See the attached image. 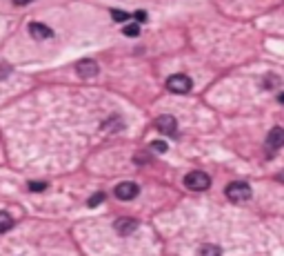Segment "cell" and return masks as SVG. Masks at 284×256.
Returning a JSON list of instances; mask_svg holds the SVG:
<instances>
[{
    "label": "cell",
    "mask_w": 284,
    "mask_h": 256,
    "mask_svg": "<svg viewBox=\"0 0 284 256\" xmlns=\"http://www.w3.org/2000/svg\"><path fill=\"white\" fill-rule=\"evenodd\" d=\"M224 194H226V198H229L231 203H246L251 198V187L246 185L244 181H233V183H229L224 189Z\"/></svg>",
    "instance_id": "1"
},
{
    "label": "cell",
    "mask_w": 284,
    "mask_h": 256,
    "mask_svg": "<svg viewBox=\"0 0 284 256\" xmlns=\"http://www.w3.org/2000/svg\"><path fill=\"white\" fill-rule=\"evenodd\" d=\"M184 187L191 189V192H204V189L211 187V178H209V174H204L200 170L189 172L184 176Z\"/></svg>",
    "instance_id": "2"
},
{
    "label": "cell",
    "mask_w": 284,
    "mask_h": 256,
    "mask_svg": "<svg viewBox=\"0 0 284 256\" xmlns=\"http://www.w3.org/2000/svg\"><path fill=\"white\" fill-rule=\"evenodd\" d=\"M191 87H193V80L184 74H173L167 78V89L171 94H189Z\"/></svg>",
    "instance_id": "3"
},
{
    "label": "cell",
    "mask_w": 284,
    "mask_h": 256,
    "mask_svg": "<svg viewBox=\"0 0 284 256\" xmlns=\"http://www.w3.org/2000/svg\"><path fill=\"white\" fill-rule=\"evenodd\" d=\"M156 127H158L160 134H164V136H175L178 134V120H175L173 116H169V114L160 116V118L156 120Z\"/></svg>",
    "instance_id": "4"
},
{
    "label": "cell",
    "mask_w": 284,
    "mask_h": 256,
    "mask_svg": "<svg viewBox=\"0 0 284 256\" xmlns=\"http://www.w3.org/2000/svg\"><path fill=\"white\" fill-rule=\"evenodd\" d=\"M138 192H140V187L131 181H125L116 187V196L120 198V201H133V198L138 196Z\"/></svg>",
    "instance_id": "5"
},
{
    "label": "cell",
    "mask_w": 284,
    "mask_h": 256,
    "mask_svg": "<svg viewBox=\"0 0 284 256\" xmlns=\"http://www.w3.org/2000/svg\"><path fill=\"white\" fill-rule=\"evenodd\" d=\"M280 147H284V130L282 127H273L266 136V150L275 152V150H280Z\"/></svg>",
    "instance_id": "6"
},
{
    "label": "cell",
    "mask_w": 284,
    "mask_h": 256,
    "mask_svg": "<svg viewBox=\"0 0 284 256\" xmlns=\"http://www.w3.org/2000/svg\"><path fill=\"white\" fill-rule=\"evenodd\" d=\"M76 71H78L80 78H94V76H98L100 67H98L96 60H80V63L76 65Z\"/></svg>",
    "instance_id": "7"
},
{
    "label": "cell",
    "mask_w": 284,
    "mask_h": 256,
    "mask_svg": "<svg viewBox=\"0 0 284 256\" xmlns=\"http://www.w3.org/2000/svg\"><path fill=\"white\" fill-rule=\"evenodd\" d=\"M113 227H116V232L120 234V236H129V234H133L138 229V221L136 218H118V221L113 223Z\"/></svg>",
    "instance_id": "8"
},
{
    "label": "cell",
    "mask_w": 284,
    "mask_h": 256,
    "mask_svg": "<svg viewBox=\"0 0 284 256\" xmlns=\"http://www.w3.org/2000/svg\"><path fill=\"white\" fill-rule=\"evenodd\" d=\"M29 34H32L36 40H49V38H54V29L47 27V25H43V23H32V25H29Z\"/></svg>",
    "instance_id": "9"
},
{
    "label": "cell",
    "mask_w": 284,
    "mask_h": 256,
    "mask_svg": "<svg viewBox=\"0 0 284 256\" xmlns=\"http://www.w3.org/2000/svg\"><path fill=\"white\" fill-rule=\"evenodd\" d=\"M14 227V218H12V214H7V212H0V234H5V232H9V229Z\"/></svg>",
    "instance_id": "10"
},
{
    "label": "cell",
    "mask_w": 284,
    "mask_h": 256,
    "mask_svg": "<svg viewBox=\"0 0 284 256\" xmlns=\"http://www.w3.org/2000/svg\"><path fill=\"white\" fill-rule=\"evenodd\" d=\"M200 256H222V249L218 247V245H213V243H206L200 247Z\"/></svg>",
    "instance_id": "11"
},
{
    "label": "cell",
    "mask_w": 284,
    "mask_h": 256,
    "mask_svg": "<svg viewBox=\"0 0 284 256\" xmlns=\"http://www.w3.org/2000/svg\"><path fill=\"white\" fill-rule=\"evenodd\" d=\"M122 127H125V122L118 118V116H113V118H109V120L105 122V125H102V130L109 132V130H122Z\"/></svg>",
    "instance_id": "12"
},
{
    "label": "cell",
    "mask_w": 284,
    "mask_h": 256,
    "mask_svg": "<svg viewBox=\"0 0 284 256\" xmlns=\"http://www.w3.org/2000/svg\"><path fill=\"white\" fill-rule=\"evenodd\" d=\"M122 34H125L127 38H138V36H140V27H138L136 23H133V25H125Z\"/></svg>",
    "instance_id": "13"
},
{
    "label": "cell",
    "mask_w": 284,
    "mask_h": 256,
    "mask_svg": "<svg viewBox=\"0 0 284 256\" xmlns=\"http://www.w3.org/2000/svg\"><path fill=\"white\" fill-rule=\"evenodd\" d=\"M111 18L116 20V23H127V20H129V14L122 12V9H111Z\"/></svg>",
    "instance_id": "14"
},
{
    "label": "cell",
    "mask_w": 284,
    "mask_h": 256,
    "mask_svg": "<svg viewBox=\"0 0 284 256\" xmlns=\"http://www.w3.org/2000/svg\"><path fill=\"white\" fill-rule=\"evenodd\" d=\"M105 198H107V194H105V192H96L94 196L89 198V207H98V205L105 201Z\"/></svg>",
    "instance_id": "15"
},
{
    "label": "cell",
    "mask_w": 284,
    "mask_h": 256,
    "mask_svg": "<svg viewBox=\"0 0 284 256\" xmlns=\"http://www.w3.org/2000/svg\"><path fill=\"white\" fill-rule=\"evenodd\" d=\"M277 83H280V80H277V76H273V74H268L266 78H264V87H266V89H273V87H277Z\"/></svg>",
    "instance_id": "16"
},
{
    "label": "cell",
    "mask_w": 284,
    "mask_h": 256,
    "mask_svg": "<svg viewBox=\"0 0 284 256\" xmlns=\"http://www.w3.org/2000/svg\"><path fill=\"white\" fill-rule=\"evenodd\" d=\"M151 150L156 152V154H164V152H167V143H164V141H156V143H151Z\"/></svg>",
    "instance_id": "17"
},
{
    "label": "cell",
    "mask_w": 284,
    "mask_h": 256,
    "mask_svg": "<svg viewBox=\"0 0 284 256\" xmlns=\"http://www.w3.org/2000/svg\"><path fill=\"white\" fill-rule=\"evenodd\" d=\"M29 189H32V192H45V189H47V183H36V181H32L29 183Z\"/></svg>",
    "instance_id": "18"
},
{
    "label": "cell",
    "mask_w": 284,
    "mask_h": 256,
    "mask_svg": "<svg viewBox=\"0 0 284 256\" xmlns=\"http://www.w3.org/2000/svg\"><path fill=\"white\" fill-rule=\"evenodd\" d=\"M133 18H136L138 23H144V20H147V12H142V9H138V12L133 14Z\"/></svg>",
    "instance_id": "19"
},
{
    "label": "cell",
    "mask_w": 284,
    "mask_h": 256,
    "mask_svg": "<svg viewBox=\"0 0 284 256\" xmlns=\"http://www.w3.org/2000/svg\"><path fill=\"white\" fill-rule=\"evenodd\" d=\"M34 3V0H14V5H18V7H25V5Z\"/></svg>",
    "instance_id": "20"
},
{
    "label": "cell",
    "mask_w": 284,
    "mask_h": 256,
    "mask_svg": "<svg viewBox=\"0 0 284 256\" xmlns=\"http://www.w3.org/2000/svg\"><path fill=\"white\" fill-rule=\"evenodd\" d=\"M277 181H280V183H284V170H282L280 174H277Z\"/></svg>",
    "instance_id": "21"
},
{
    "label": "cell",
    "mask_w": 284,
    "mask_h": 256,
    "mask_svg": "<svg viewBox=\"0 0 284 256\" xmlns=\"http://www.w3.org/2000/svg\"><path fill=\"white\" fill-rule=\"evenodd\" d=\"M280 102H282V105H284V94H282V96H280Z\"/></svg>",
    "instance_id": "22"
}]
</instances>
